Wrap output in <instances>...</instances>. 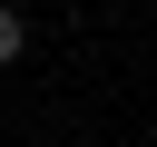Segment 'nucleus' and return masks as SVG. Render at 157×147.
<instances>
[{"label":"nucleus","instance_id":"f257e3e1","mask_svg":"<svg viewBox=\"0 0 157 147\" xmlns=\"http://www.w3.org/2000/svg\"><path fill=\"white\" fill-rule=\"evenodd\" d=\"M20 49H29V20H20V10H10V0H0V69H10V59H20Z\"/></svg>","mask_w":157,"mask_h":147}]
</instances>
